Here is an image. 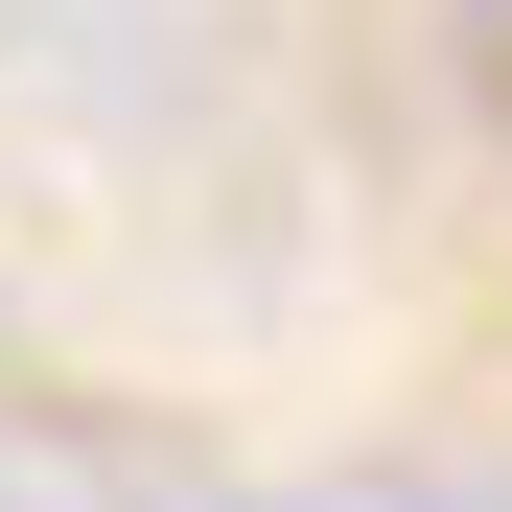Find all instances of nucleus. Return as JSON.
Listing matches in <instances>:
<instances>
[{"mask_svg":"<svg viewBox=\"0 0 512 512\" xmlns=\"http://www.w3.org/2000/svg\"><path fill=\"white\" fill-rule=\"evenodd\" d=\"M466 70H489V117H512V0H466Z\"/></svg>","mask_w":512,"mask_h":512,"instance_id":"nucleus-1","label":"nucleus"}]
</instances>
